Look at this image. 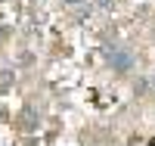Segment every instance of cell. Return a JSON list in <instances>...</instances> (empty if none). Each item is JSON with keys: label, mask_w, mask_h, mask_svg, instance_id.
<instances>
[{"label": "cell", "mask_w": 155, "mask_h": 146, "mask_svg": "<svg viewBox=\"0 0 155 146\" xmlns=\"http://www.w3.org/2000/svg\"><path fill=\"white\" fill-rule=\"evenodd\" d=\"M109 65H112V72H130L134 69V53L124 50V47H115L109 53Z\"/></svg>", "instance_id": "1"}, {"label": "cell", "mask_w": 155, "mask_h": 146, "mask_svg": "<svg viewBox=\"0 0 155 146\" xmlns=\"http://www.w3.org/2000/svg\"><path fill=\"white\" fill-rule=\"evenodd\" d=\"M65 3H68V6H78V3H81V0H65Z\"/></svg>", "instance_id": "2"}, {"label": "cell", "mask_w": 155, "mask_h": 146, "mask_svg": "<svg viewBox=\"0 0 155 146\" xmlns=\"http://www.w3.org/2000/svg\"><path fill=\"white\" fill-rule=\"evenodd\" d=\"M149 87H152V90H155V75H152V78H149Z\"/></svg>", "instance_id": "3"}]
</instances>
